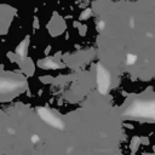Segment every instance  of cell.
<instances>
[{
  "instance_id": "1",
  "label": "cell",
  "mask_w": 155,
  "mask_h": 155,
  "mask_svg": "<svg viewBox=\"0 0 155 155\" xmlns=\"http://www.w3.org/2000/svg\"><path fill=\"white\" fill-rule=\"evenodd\" d=\"M125 114L128 117L155 121V101H138L131 104Z\"/></svg>"
},
{
  "instance_id": "2",
  "label": "cell",
  "mask_w": 155,
  "mask_h": 155,
  "mask_svg": "<svg viewBox=\"0 0 155 155\" xmlns=\"http://www.w3.org/2000/svg\"><path fill=\"white\" fill-rule=\"evenodd\" d=\"M39 115H40V117H41L46 124H48L50 126H52V127H54V128L61 130V128L64 127L63 121H62L57 115H54L51 110H48V109H39Z\"/></svg>"
},
{
  "instance_id": "3",
  "label": "cell",
  "mask_w": 155,
  "mask_h": 155,
  "mask_svg": "<svg viewBox=\"0 0 155 155\" xmlns=\"http://www.w3.org/2000/svg\"><path fill=\"white\" fill-rule=\"evenodd\" d=\"M31 142H33V143H38V142H39V136H38V134L31 136Z\"/></svg>"
}]
</instances>
